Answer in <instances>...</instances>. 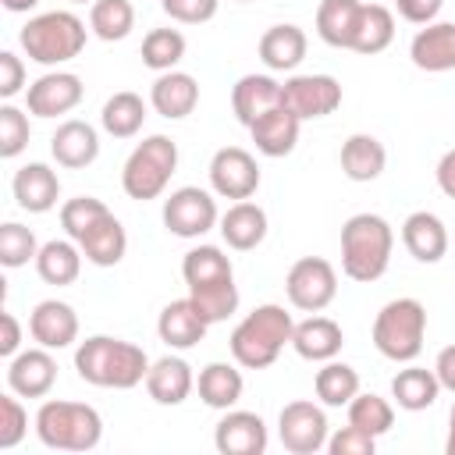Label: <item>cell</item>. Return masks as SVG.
<instances>
[{
	"mask_svg": "<svg viewBox=\"0 0 455 455\" xmlns=\"http://www.w3.org/2000/svg\"><path fill=\"white\" fill-rule=\"evenodd\" d=\"M82 252L89 263L96 267H114L124 259V249H128V235H124V224L114 217V213H103L82 238H78Z\"/></svg>",
	"mask_w": 455,
	"mask_h": 455,
	"instance_id": "cell-30",
	"label": "cell"
},
{
	"mask_svg": "<svg viewBox=\"0 0 455 455\" xmlns=\"http://www.w3.org/2000/svg\"><path fill=\"white\" fill-rule=\"evenodd\" d=\"M427 306L419 299H391L373 320V345L391 363H412L423 352Z\"/></svg>",
	"mask_w": 455,
	"mask_h": 455,
	"instance_id": "cell-5",
	"label": "cell"
},
{
	"mask_svg": "<svg viewBox=\"0 0 455 455\" xmlns=\"http://www.w3.org/2000/svg\"><path fill=\"white\" fill-rule=\"evenodd\" d=\"M210 185L220 199H249L259 188V167L252 153L242 146H220L210 160Z\"/></svg>",
	"mask_w": 455,
	"mask_h": 455,
	"instance_id": "cell-12",
	"label": "cell"
},
{
	"mask_svg": "<svg viewBox=\"0 0 455 455\" xmlns=\"http://www.w3.org/2000/svg\"><path fill=\"white\" fill-rule=\"evenodd\" d=\"M50 153H53V160H57L60 167H68V171L89 167V164L100 156V135H96V128H92L89 121L71 117V121H64V124L53 132Z\"/></svg>",
	"mask_w": 455,
	"mask_h": 455,
	"instance_id": "cell-19",
	"label": "cell"
},
{
	"mask_svg": "<svg viewBox=\"0 0 455 455\" xmlns=\"http://www.w3.org/2000/svg\"><path fill=\"white\" fill-rule=\"evenodd\" d=\"M181 277L188 288H196V284H210L220 277H235V270H231V259L217 245H196L181 259Z\"/></svg>",
	"mask_w": 455,
	"mask_h": 455,
	"instance_id": "cell-40",
	"label": "cell"
},
{
	"mask_svg": "<svg viewBox=\"0 0 455 455\" xmlns=\"http://www.w3.org/2000/svg\"><path fill=\"white\" fill-rule=\"evenodd\" d=\"M409 57L419 71H455V21H430L409 43Z\"/></svg>",
	"mask_w": 455,
	"mask_h": 455,
	"instance_id": "cell-16",
	"label": "cell"
},
{
	"mask_svg": "<svg viewBox=\"0 0 455 455\" xmlns=\"http://www.w3.org/2000/svg\"><path fill=\"white\" fill-rule=\"evenodd\" d=\"M441 395V380L434 370H423V366H405L395 373L391 380V398L398 402V409L405 412H419V409H430Z\"/></svg>",
	"mask_w": 455,
	"mask_h": 455,
	"instance_id": "cell-33",
	"label": "cell"
},
{
	"mask_svg": "<svg viewBox=\"0 0 455 455\" xmlns=\"http://www.w3.org/2000/svg\"><path fill=\"white\" fill-rule=\"evenodd\" d=\"M299 128H302V121L288 107H274L249 124V135L263 156H288L299 142Z\"/></svg>",
	"mask_w": 455,
	"mask_h": 455,
	"instance_id": "cell-24",
	"label": "cell"
},
{
	"mask_svg": "<svg viewBox=\"0 0 455 455\" xmlns=\"http://www.w3.org/2000/svg\"><path fill=\"white\" fill-rule=\"evenodd\" d=\"M196 391L210 409H235L245 391V380H242V370H235L231 363H210L199 370Z\"/></svg>",
	"mask_w": 455,
	"mask_h": 455,
	"instance_id": "cell-32",
	"label": "cell"
},
{
	"mask_svg": "<svg viewBox=\"0 0 455 455\" xmlns=\"http://www.w3.org/2000/svg\"><path fill=\"white\" fill-rule=\"evenodd\" d=\"M57 384V363L50 348H25L7 363V387L18 398H46Z\"/></svg>",
	"mask_w": 455,
	"mask_h": 455,
	"instance_id": "cell-14",
	"label": "cell"
},
{
	"mask_svg": "<svg viewBox=\"0 0 455 455\" xmlns=\"http://www.w3.org/2000/svg\"><path fill=\"white\" fill-rule=\"evenodd\" d=\"M291 331H295V320L284 306L277 302H267V306H256L228 338L231 345V355L238 366L245 370H267L277 363L281 348L291 345Z\"/></svg>",
	"mask_w": 455,
	"mask_h": 455,
	"instance_id": "cell-2",
	"label": "cell"
},
{
	"mask_svg": "<svg viewBox=\"0 0 455 455\" xmlns=\"http://www.w3.org/2000/svg\"><path fill=\"white\" fill-rule=\"evenodd\" d=\"M21 85H25V64H21L18 53L4 50L0 53V96L4 100H14L21 92Z\"/></svg>",
	"mask_w": 455,
	"mask_h": 455,
	"instance_id": "cell-49",
	"label": "cell"
},
{
	"mask_svg": "<svg viewBox=\"0 0 455 455\" xmlns=\"http://www.w3.org/2000/svg\"><path fill=\"white\" fill-rule=\"evenodd\" d=\"M71 4H92V0H71Z\"/></svg>",
	"mask_w": 455,
	"mask_h": 455,
	"instance_id": "cell-56",
	"label": "cell"
},
{
	"mask_svg": "<svg viewBox=\"0 0 455 455\" xmlns=\"http://www.w3.org/2000/svg\"><path fill=\"white\" fill-rule=\"evenodd\" d=\"M21 348V323L14 320V313H0V355L14 359Z\"/></svg>",
	"mask_w": 455,
	"mask_h": 455,
	"instance_id": "cell-51",
	"label": "cell"
},
{
	"mask_svg": "<svg viewBox=\"0 0 455 455\" xmlns=\"http://www.w3.org/2000/svg\"><path fill=\"white\" fill-rule=\"evenodd\" d=\"M402 242H405V249H409L412 259H419V263H437V259H444V252H448V228L441 224L437 213L416 210V213H409L405 224H402Z\"/></svg>",
	"mask_w": 455,
	"mask_h": 455,
	"instance_id": "cell-22",
	"label": "cell"
},
{
	"mask_svg": "<svg viewBox=\"0 0 455 455\" xmlns=\"http://www.w3.org/2000/svg\"><path fill=\"white\" fill-rule=\"evenodd\" d=\"M75 370L92 387L128 391L146 380L149 355L135 341H121L110 334H92L75 348Z\"/></svg>",
	"mask_w": 455,
	"mask_h": 455,
	"instance_id": "cell-1",
	"label": "cell"
},
{
	"mask_svg": "<svg viewBox=\"0 0 455 455\" xmlns=\"http://www.w3.org/2000/svg\"><path fill=\"white\" fill-rule=\"evenodd\" d=\"M36 256H39V245H36L32 228H25V224H18V220H7V224L0 228V263H4L7 270H14V267H25V263L36 259Z\"/></svg>",
	"mask_w": 455,
	"mask_h": 455,
	"instance_id": "cell-43",
	"label": "cell"
},
{
	"mask_svg": "<svg viewBox=\"0 0 455 455\" xmlns=\"http://www.w3.org/2000/svg\"><path fill=\"white\" fill-rule=\"evenodd\" d=\"M316 398L331 409H341L348 405L355 395H359V373L348 366V363H338V359H327L320 370H316Z\"/></svg>",
	"mask_w": 455,
	"mask_h": 455,
	"instance_id": "cell-37",
	"label": "cell"
},
{
	"mask_svg": "<svg viewBox=\"0 0 455 455\" xmlns=\"http://www.w3.org/2000/svg\"><path fill=\"white\" fill-rule=\"evenodd\" d=\"M220 235L231 249L238 252H249L256 249L263 238H267V213L263 206L249 203V199H238L235 206H228V213L220 217Z\"/></svg>",
	"mask_w": 455,
	"mask_h": 455,
	"instance_id": "cell-29",
	"label": "cell"
},
{
	"mask_svg": "<svg viewBox=\"0 0 455 455\" xmlns=\"http://www.w3.org/2000/svg\"><path fill=\"white\" fill-rule=\"evenodd\" d=\"M434 373H437V380H441V387L455 395V345H448V348H441V352H437V363H434Z\"/></svg>",
	"mask_w": 455,
	"mask_h": 455,
	"instance_id": "cell-52",
	"label": "cell"
},
{
	"mask_svg": "<svg viewBox=\"0 0 455 455\" xmlns=\"http://www.w3.org/2000/svg\"><path fill=\"white\" fill-rule=\"evenodd\" d=\"M103 213H110L103 199H96V196H78V199H68V203L60 206V228L68 231V238L78 242Z\"/></svg>",
	"mask_w": 455,
	"mask_h": 455,
	"instance_id": "cell-44",
	"label": "cell"
},
{
	"mask_svg": "<svg viewBox=\"0 0 455 455\" xmlns=\"http://www.w3.org/2000/svg\"><path fill=\"white\" fill-rule=\"evenodd\" d=\"M348 423L359 427V430H366V434H373V437H380V434L391 430L395 409H391L387 398H380V395H373V391H359V395L348 402Z\"/></svg>",
	"mask_w": 455,
	"mask_h": 455,
	"instance_id": "cell-41",
	"label": "cell"
},
{
	"mask_svg": "<svg viewBox=\"0 0 455 455\" xmlns=\"http://www.w3.org/2000/svg\"><path fill=\"white\" fill-rule=\"evenodd\" d=\"M267 441H270L267 423L245 409H224V416L213 430V444L220 455H263Z\"/></svg>",
	"mask_w": 455,
	"mask_h": 455,
	"instance_id": "cell-15",
	"label": "cell"
},
{
	"mask_svg": "<svg viewBox=\"0 0 455 455\" xmlns=\"http://www.w3.org/2000/svg\"><path fill=\"white\" fill-rule=\"evenodd\" d=\"M387 167V149L377 135L355 132L341 142V171L348 181H377Z\"/></svg>",
	"mask_w": 455,
	"mask_h": 455,
	"instance_id": "cell-27",
	"label": "cell"
},
{
	"mask_svg": "<svg viewBox=\"0 0 455 455\" xmlns=\"http://www.w3.org/2000/svg\"><path fill=\"white\" fill-rule=\"evenodd\" d=\"M391 39H395V14L384 4H363L359 25L352 36V50L355 53H380L391 46Z\"/></svg>",
	"mask_w": 455,
	"mask_h": 455,
	"instance_id": "cell-35",
	"label": "cell"
},
{
	"mask_svg": "<svg viewBox=\"0 0 455 455\" xmlns=\"http://www.w3.org/2000/svg\"><path fill=\"white\" fill-rule=\"evenodd\" d=\"M309 39L299 25H270L259 36V60L270 71H295L306 60Z\"/></svg>",
	"mask_w": 455,
	"mask_h": 455,
	"instance_id": "cell-26",
	"label": "cell"
},
{
	"mask_svg": "<svg viewBox=\"0 0 455 455\" xmlns=\"http://www.w3.org/2000/svg\"><path fill=\"white\" fill-rule=\"evenodd\" d=\"M149 103L160 117L167 121H181L196 110L199 103V85L188 71H160V78L149 89Z\"/></svg>",
	"mask_w": 455,
	"mask_h": 455,
	"instance_id": "cell-20",
	"label": "cell"
},
{
	"mask_svg": "<svg viewBox=\"0 0 455 455\" xmlns=\"http://www.w3.org/2000/svg\"><path fill=\"white\" fill-rule=\"evenodd\" d=\"M28 334L43 348H68L78 338V313L60 299H43L28 316Z\"/></svg>",
	"mask_w": 455,
	"mask_h": 455,
	"instance_id": "cell-17",
	"label": "cell"
},
{
	"mask_svg": "<svg viewBox=\"0 0 455 455\" xmlns=\"http://www.w3.org/2000/svg\"><path fill=\"white\" fill-rule=\"evenodd\" d=\"M142 121H146V103H142L139 92H128V89L124 92H114L103 103V110H100V124L114 139H132L142 128Z\"/></svg>",
	"mask_w": 455,
	"mask_h": 455,
	"instance_id": "cell-36",
	"label": "cell"
},
{
	"mask_svg": "<svg viewBox=\"0 0 455 455\" xmlns=\"http://www.w3.org/2000/svg\"><path fill=\"white\" fill-rule=\"evenodd\" d=\"M444 451L455 455V405H451V416H448V441H444Z\"/></svg>",
	"mask_w": 455,
	"mask_h": 455,
	"instance_id": "cell-55",
	"label": "cell"
},
{
	"mask_svg": "<svg viewBox=\"0 0 455 455\" xmlns=\"http://www.w3.org/2000/svg\"><path fill=\"white\" fill-rule=\"evenodd\" d=\"M284 291H288V302L295 309L320 313L338 295V274L323 256H302L291 263V270L284 277Z\"/></svg>",
	"mask_w": 455,
	"mask_h": 455,
	"instance_id": "cell-8",
	"label": "cell"
},
{
	"mask_svg": "<svg viewBox=\"0 0 455 455\" xmlns=\"http://www.w3.org/2000/svg\"><path fill=\"white\" fill-rule=\"evenodd\" d=\"M25 434H28V412H25V405L14 398V391L11 395H0V448L7 451L14 444H21Z\"/></svg>",
	"mask_w": 455,
	"mask_h": 455,
	"instance_id": "cell-46",
	"label": "cell"
},
{
	"mask_svg": "<svg viewBox=\"0 0 455 455\" xmlns=\"http://www.w3.org/2000/svg\"><path fill=\"white\" fill-rule=\"evenodd\" d=\"M192 387H196V377L181 355H164V359L149 363L146 391L156 405H181L192 395Z\"/></svg>",
	"mask_w": 455,
	"mask_h": 455,
	"instance_id": "cell-21",
	"label": "cell"
},
{
	"mask_svg": "<svg viewBox=\"0 0 455 455\" xmlns=\"http://www.w3.org/2000/svg\"><path fill=\"white\" fill-rule=\"evenodd\" d=\"M242 4H249V0H242Z\"/></svg>",
	"mask_w": 455,
	"mask_h": 455,
	"instance_id": "cell-57",
	"label": "cell"
},
{
	"mask_svg": "<svg viewBox=\"0 0 455 455\" xmlns=\"http://www.w3.org/2000/svg\"><path fill=\"white\" fill-rule=\"evenodd\" d=\"M359 11H363V0H320V7H316V36L327 46L352 50Z\"/></svg>",
	"mask_w": 455,
	"mask_h": 455,
	"instance_id": "cell-31",
	"label": "cell"
},
{
	"mask_svg": "<svg viewBox=\"0 0 455 455\" xmlns=\"http://www.w3.org/2000/svg\"><path fill=\"white\" fill-rule=\"evenodd\" d=\"M160 7L181 25H203L217 14L220 0H160Z\"/></svg>",
	"mask_w": 455,
	"mask_h": 455,
	"instance_id": "cell-48",
	"label": "cell"
},
{
	"mask_svg": "<svg viewBox=\"0 0 455 455\" xmlns=\"http://www.w3.org/2000/svg\"><path fill=\"white\" fill-rule=\"evenodd\" d=\"M0 4H4L11 14H21V11H32L39 0H0Z\"/></svg>",
	"mask_w": 455,
	"mask_h": 455,
	"instance_id": "cell-54",
	"label": "cell"
},
{
	"mask_svg": "<svg viewBox=\"0 0 455 455\" xmlns=\"http://www.w3.org/2000/svg\"><path fill=\"white\" fill-rule=\"evenodd\" d=\"M341 345H345V334L331 316H309V320L295 323V331H291V348L309 363L334 359L341 352Z\"/></svg>",
	"mask_w": 455,
	"mask_h": 455,
	"instance_id": "cell-28",
	"label": "cell"
},
{
	"mask_svg": "<svg viewBox=\"0 0 455 455\" xmlns=\"http://www.w3.org/2000/svg\"><path fill=\"white\" fill-rule=\"evenodd\" d=\"M21 50L36 64H64L82 53L85 46V21L71 11H46L28 18V25L18 32Z\"/></svg>",
	"mask_w": 455,
	"mask_h": 455,
	"instance_id": "cell-6",
	"label": "cell"
},
{
	"mask_svg": "<svg viewBox=\"0 0 455 455\" xmlns=\"http://www.w3.org/2000/svg\"><path fill=\"white\" fill-rule=\"evenodd\" d=\"M188 299L196 302V309L203 313L206 323H220V320H228V316L238 309L235 277H220V281H210V284H196V288H188Z\"/></svg>",
	"mask_w": 455,
	"mask_h": 455,
	"instance_id": "cell-39",
	"label": "cell"
},
{
	"mask_svg": "<svg viewBox=\"0 0 455 455\" xmlns=\"http://www.w3.org/2000/svg\"><path fill=\"white\" fill-rule=\"evenodd\" d=\"M231 107H235V117L249 128L256 117L281 107V82L270 75H242L231 89Z\"/></svg>",
	"mask_w": 455,
	"mask_h": 455,
	"instance_id": "cell-25",
	"label": "cell"
},
{
	"mask_svg": "<svg viewBox=\"0 0 455 455\" xmlns=\"http://www.w3.org/2000/svg\"><path fill=\"white\" fill-rule=\"evenodd\" d=\"M181 57H185V36L178 28H153L142 39V64L149 71H174Z\"/></svg>",
	"mask_w": 455,
	"mask_h": 455,
	"instance_id": "cell-42",
	"label": "cell"
},
{
	"mask_svg": "<svg viewBox=\"0 0 455 455\" xmlns=\"http://www.w3.org/2000/svg\"><path fill=\"white\" fill-rule=\"evenodd\" d=\"M11 192H14L21 210L46 213L60 199V178L50 164H25V167H18V174L11 181Z\"/></svg>",
	"mask_w": 455,
	"mask_h": 455,
	"instance_id": "cell-18",
	"label": "cell"
},
{
	"mask_svg": "<svg viewBox=\"0 0 455 455\" xmlns=\"http://www.w3.org/2000/svg\"><path fill=\"white\" fill-rule=\"evenodd\" d=\"M36 270L46 284H75L78 270H82V245H75V238H53L39 249L36 256Z\"/></svg>",
	"mask_w": 455,
	"mask_h": 455,
	"instance_id": "cell-34",
	"label": "cell"
},
{
	"mask_svg": "<svg viewBox=\"0 0 455 455\" xmlns=\"http://www.w3.org/2000/svg\"><path fill=\"white\" fill-rule=\"evenodd\" d=\"M217 203L206 188L185 185L164 199V228L178 238H199L217 224Z\"/></svg>",
	"mask_w": 455,
	"mask_h": 455,
	"instance_id": "cell-11",
	"label": "cell"
},
{
	"mask_svg": "<svg viewBox=\"0 0 455 455\" xmlns=\"http://www.w3.org/2000/svg\"><path fill=\"white\" fill-rule=\"evenodd\" d=\"M82 96H85V85L78 75L50 71L28 85L25 103H28V114H36V117H60V114H71L82 103Z\"/></svg>",
	"mask_w": 455,
	"mask_h": 455,
	"instance_id": "cell-13",
	"label": "cell"
},
{
	"mask_svg": "<svg viewBox=\"0 0 455 455\" xmlns=\"http://www.w3.org/2000/svg\"><path fill=\"white\" fill-rule=\"evenodd\" d=\"M36 434L46 448L57 451H92L103 437V419L85 402L50 398L36 412Z\"/></svg>",
	"mask_w": 455,
	"mask_h": 455,
	"instance_id": "cell-4",
	"label": "cell"
},
{
	"mask_svg": "<svg viewBox=\"0 0 455 455\" xmlns=\"http://www.w3.org/2000/svg\"><path fill=\"white\" fill-rule=\"evenodd\" d=\"M28 135H32V128H28L25 110H18L14 103H4L0 107V156L14 160L28 146Z\"/></svg>",
	"mask_w": 455,
	"mask_h": 455,
	"instance_id": "cell-45",
	"label": "cell"
},
{
	"mask_svg": "<svg viewBox=\"0 0 455 455\" xmlns=\"http://www.w3.org/2000/svg\"><path fill=\"white\" fill-rule=\"evenodd\" d=\"M281 107H288L299 121L327 117L341 107V82L334 75H291L281 82Z\"/></svg>",
	"mask_w": 455,
	"mask_h": 455,
	"instance_id": "cell-10",
	"label": "cell"
},
{
	"mask_svg": "<svg viewBox=\"0 0 455 455\" xmlns=\"http://www.w3.org/2000/svg\"><path fill=\"white\" fill-rule=\"evenodd\" d=\"M373 448H377V437L359 430V427H352V423L341 427L334 437H327V451L331 455H373Z\"/></svg>",
	"mask_w": 455,
	"mask_h": 455,
	"instance_id": "cell-47",
	"label": "cell"
},
{
	"mask_svg": "<svg viewBox=\"0 0 455 455\" xmlns=\"http://www.w3.org/2000/svg\"><path fill=\"white\" fill-rule=\"evenodd\" d=\"M437 188L448 196V199H455V149H448L441 160H437Z\"/></svg>",
	"mask_w": 455,
	"mask_h": 455,
	"instance_id": "cell-53",
	"label": "cell"
},
{
	"mask_svg": "<svg viewBox=\"0 0 455 455\" xmlns=\"http://www.w3.org/2000/svg\"><path fill=\"white\" fill-rule=\"evenodd\" d=\"M89 28L103 43H117L135 28V7L132 0H92L89 7Z\"/></svg>",
	"mask_w": 455,
	"mask_h": 455,
	"instance_id": "cell-38",
	"label": "cell"
},
{
	"mask_svg": "<svg viewBox=\"0 0 455 455\" xmlns=\"http://www.w3.org/2000/svg\"><path fill=\"white\" fill-rule=\"evenodd\" d=\"M206 327H210V323L203 320V313L196 309L192 299H174V302H167V306L160 309V320H156V334H160V341L171 345V348H192V345H199L203 334H206Z\"/></svg>",
	"mask_w": 455,
	"mask_h": 455,
	"instance_id": "cell-23",
	"label": "cell"
},
{
	"mask_svg": "<svg viewBox=\"0 0 455 455\" xmlns=\"http://www.w3.org/2000/svg\"><path fill=\"white\" fill-rule=\"evenodd\" d=\"M441 4H444V0H395L398 14H402L405 21H412V25H430V21L437 18Z\"/></svg>",
	"mask_w": 455,
	"mask_h": 455,
	"instance_id": "cell-50",
	"label": "cell"
},
{
	"mask_svg": "<svg viewBox=\"0 0 455 455\" xmlns=\"http://www.w3.org/2000/svg\"><path fill=\"white\" fill-rule=\"evenodd\" d=\"M327 412L316 405V402H288L277 416V434H281V444L284 451L291 455H316L320 448H327Z\"/></svg>",
	"mask_w": 455,
	"mask_h": 455,
	"instance_id": "cell-9",
	"label": "cell"
},
{
	"mask_svg": "<svg viewBox=\"0 0 455 455\" xmlns=\"http://www.w3.org/2000/svg\"><path fill=\"white\" fill-rule=\"evenodd\" d=\"M174 167H178V146H174V139L149 135V139H142L128 153L124 171H121V188H124L128 199H142V203L146 199H156L167 188Z\"/></svg>",
	"mask_w": 455,
	"mask_h": 455,
	"instance_id": "cell-7",
	"label": "cell"
},
{
	"mask_svg": "<svg viewBox=\"0 0 455 455\" xmlns=\"http://www.w3.org/2000/svg\"><path fill=\"white\" fill-rule=\"evenodd\" d=\"M395 249V231L380 213H355L341 228V270L345 277L370 284L384 277Z\"/></svg>",
	"mask_w": 455,
	"mask_h": 455,
	"instance_id": "cell-3",
	"label": "cell"
}]
</instances>
